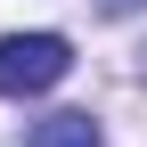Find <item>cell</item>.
<instances>
[{
	"label": "cell",
	"mask_w": 147,
	"mask_h": 147,
	"mask_svg": "<svg viewBox=\"0 0 147 147\" xmlns=\"http://www.w3.org/2000/svg\"><path fill=\"white\" fill-rule=\"evenodd\" d=\"M25 147H106V131H98L90 115H49V123H33Z\"/></svg>",
	"instance_id": "7a4b0ae2"
},
{
	"label": "cell",
	"mask_w": 147,
	"mask_h": 147,
	"mask_svg": "<svg viewBox=\"0 0 147 147\" xmlns=\"http://www.w3.org/2000/svg\"><path fill=\"white\" fill-rule=\"evenodd\" d=\"M147 0H98V16H139Z\"/></svg>",
	"instance_id": "3957f363"
},
{
	"label": "cell",
	"mask_w": 147,
	"mask_h": 147,
	"mask_svg": "<svg viewBox=\"0 0 147 147\" xmlns=\"http://www.w3.org/2000/svg\"><path fill=\"white\" fill-rule=\"evenodd\" d=\"M74 74V41L65 33H8L0 41V98H41Z\"/></svg>",
	"instance_id": "6da1fadb"
}]
</instances>
